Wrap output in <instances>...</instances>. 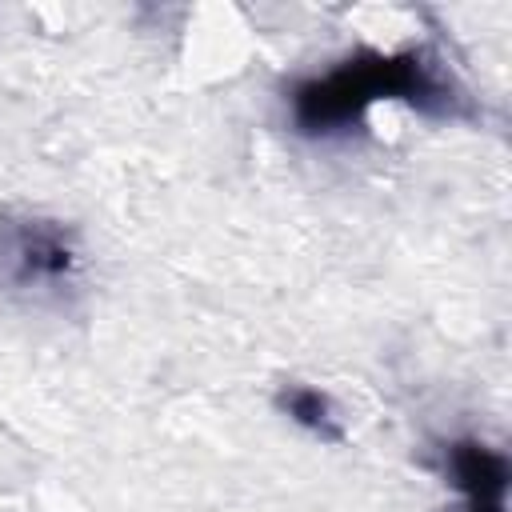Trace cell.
Wrapping results in <instances>:
<instances>
[{
  "mask_svg": "<svg viewBox=\"0 0 512 512\" xmlns=\"http://www.w3.org/2000/svg\"><path fill=\"white\" fill-rule=\"evenodd\" d=\"M400 100L424 116L436 120H460L468 116V96L460 80L448 72V64L424 48H396V52H376L360 48L344 60H336L324 72H312L288 88V116L300 136L324 140L340 136L364 124L372 104Z\"/></svg>",
  "mask_w": 512,
  "mask_h": 512,
  "instance_id": "6da1fadb",
  "label": "cell"
},
{
  "mask_svg": "<svg viewBox=\"0 0 512 512\" xmlns=\"http://www.w3.org/2000/svg\"><path fill=\"white\" fill-rule=\"evenodd\" d=\"M80 244L76 232L44 216H4L0 220V280L12 288L56 292L76 280Z\"/></svg>",
  "mask_w": 512,
  "mask_h": 512,
  "instance_id": "7a4b0ae2",
  "label": "cell"
},
{
  "mask_svg": "<svg viewBox=\"0 0 512 512\" xmlns=\"http://www.w3.org/2000/svg\"><path fill=\"white\" fill-rule=\"evenodd\" d=\"M440 472L452 492H460V512H504L508 496V456L476 436H452L440 444Z\"/></svg>",
  "mask_w": 512,
  "mask_h": 512,
  "instance_id": "3957f363",
  "label": "cell"
},
{
  "mask_svg": "<svg viewBox=\"0 0 512 512\" xmlns=\"http://www.w3.org/2000/svg\"><path fill=\"white\" fill-rule=\"evenodd\" d=\"M276 412L288 416L296 428H304L308 436H316L320 444H344V420L336 412V400L324 388H312L304 380H284L272 396Z\"/></svg>",
  "mask_w": 512,
  "mask_h": 512,
  "instance_id": "277c9868",
  "label": "cell"
}]
</instances>
